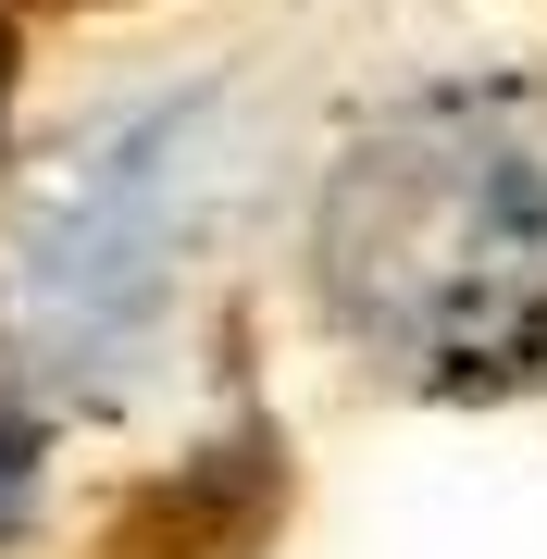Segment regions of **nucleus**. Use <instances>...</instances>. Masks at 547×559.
I'll use <instances>...</instances> for the list:
<instances>
[{
	"instance_id": "1",
	"label": "nucleus",
	"mask_w": 547,
	"mask_h": 559,
	"mask_svg": "<svg viewBox=\"0 0 547 559\" xmlns=\"http://www.w3.org/2000/svg\"><path fill=\"white\" fill-rule=\"evenodd\" d=\"M311 299L411 399L547 373V87L461 75L385 100L311 212Z\"/></svg>"
},
{
	"instance_id": "2",
	"label": "nucleus",
	"mask_w": 547,
	"mask_h": 559,
	"mask_svg": "<svg viewBox=\"0 0 547 559\" xmlns=\"http://www.w3.org/2000/svg\"><path fill=\"white\" fill-rule=\"evenodd\" d=\"M249 138L212 87H163V100H112L75 138H50V162L13 187L0 224V336L25 373L112 399L124 373H150L163 323L187 299L212 212L237 200Z\"/></svg>"
},
{
	"instance_id": "4",
	"label": "nucleus",
	"mask_w": 547,
	"mask_h": 559,
	"mask_svg": "<svg viewBox=\"0 0 547 559\" xmlns=\"http://www.w3.org/2000/svg\"><path fill=\"white\" fill-rule=\"evenodd\" d=\"M13 62H25V38H13V13H0V112H13Z\"/></svg>"
},
{
	"instance_id": "3",
	"label": "nucleus",
	"mask_w": 547,
	"mask_h": 559,
	"mask_svg": "<svg viewBox=\"0 0 547 559\" xmlns=\"http://www.w3.org/2000/svg\"><path fill=\"white\" fill-rule=\"evenodd\" d=\"M25 473H38V436H25V411L0 399V535H13V510H25Z\"/></svg>"
}]
</instances>
